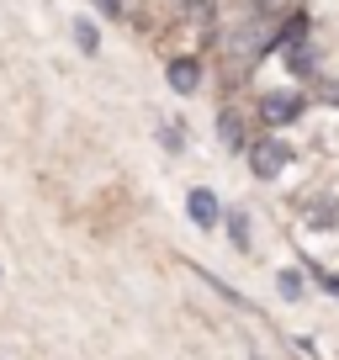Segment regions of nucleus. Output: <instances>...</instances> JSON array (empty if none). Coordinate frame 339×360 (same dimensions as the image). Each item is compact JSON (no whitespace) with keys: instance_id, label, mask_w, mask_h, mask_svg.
Returning a JSON list of instances; mask_svg holds the SVG:
<instances>
[{"instance_id":"nucleus-2","label":"nucleus","mask_w":339,"mask_h":360,"mask_svg":"<svg viewBox=\"0 0 339 360\" xmlns=\"http://www.w3.org/2000/svg\"><path fill=\"white\" fill-rule=\"evenodd\" d=\"M297 112H302V101H297V96H286V90H276V96H260V122H265V127L297 122Z\"/></svg>"},{"instance_id":"nucleus-9","label":"nucleus","mask_w":339,"mask_h":360,"mask_svg":"<svg viewBox=\"0 0 339 360\" xmlns=\"http://www.w3.org/2000/svg\"><path fill=\"white\" fill-rule=\"evenodd\" d=\"M96 11L101 16H122V0H96Z\"/></svg>"},{"instance_id":"nucleus-8","label":"nucleus","mask_w":339,"mask_h":360,"mask_svg":"<svg viewBox=\"0 0 339 360\" xmlns=\"http://www.w3.org/2000/svg\"><path fill=\"white\" fill-rule=\"evenodd\" d=\"M228 228H234V244H238V249H249V228H244V217H234Z\"/></svg>"},{"instance_id":"nucleus-7","label":"nucleus","mask_w":339,"mask_h":360,"mask_svg":"<svg viewBox=\"0 0 339 360\" xmlns=\"http://www.w3.org/2000/svg\"><path fill=\"white\" fill-rule=\"evenodd\" d=\"M307 223H313V228H334V207H313V217H307Z\"/></svg>"},{"instance_id":"nucleus-1","label":"nucleus","mask_w":339,"mask_h":360,"mask_svg":"<svg viewBox=\"0 0 339 360\" xmlns=\"http://www.w3.org/2000/svg\"><path fill=\"white\" fill-rule=\"evenodd\" d=\"M286 159H292V154H286L281 138H255V143H249V169H255V175H265V180L281 175Z\"/></svg>"},{"instance_id":"nucleus-10","label":"nucleus","mask_w":339,"mask_h":360,"mask_svg":"<svg viewBox=\"0 0 339 360\" xmlns=\"http://www.w3.org/2000/svg\"><path fill=\"white\" fill-rule=\"evenodd\" d=\"M260 6L265 11H281V6H292V0H260Z\"/></svg>"},{"instance_id":"nucleus-4","label":"nucleus","mask_w":339,"mask_h":360,"mask_svg":"<svg viewBox=\"0 0 339 360\" xmlns=\"http://www.w3.org/2000/svg\"><path fill=\"white\" fill-rule=\"evenodd\" d=\"M165 79L181 90V96H191V90L202 85V64H196V58H170V64H165Z\"/></svg>"},{"instance_id":"nucleus-6","label":"nucleus","mask_w":339,"mask_h":360,"mask_svg":"<svg viewBox=\"0 0 339 360\" xmlns=\"http://www.w3.org/2000/svg\"><path fill=\"white\" fill-rule=\"evenodd\" d=\"M276 286H281V297H292V302H297V297L307 292V281L297 276V270H281V276H276Z\"/></svg>"},{"instance_id":"nucleus-3","label":"nucleus","mask_w":339,"mask_h":360,"mask_svg":"<svg viewBox=\"0 0 339 360\" xmlns=\"http://www.w3.org/2000/svg\"><path fill=\"white\" fill-rule=\"evenodd\" d=\"M186 212H191V223H196V228H212L217 217H223V207H217V196L207 191V186H196V191L186 196Z\"/></svg>"},{"instance_id":"nucleus-5","label":"nucleus","mask_w":339,"mask_h":360,"mask_svg":"<svg viewBox=\"0 0 339 360\" xmlns=\"http://www.w3.org/2000/svg\"><path fill=\"white\" fill-rule=\"evenodd\" d=\"M75 43L85 48V53H101V32H96V27L85 22V16H79V22H75Z\"/></svg>"}]
</instances>
